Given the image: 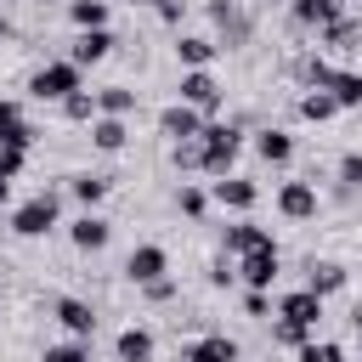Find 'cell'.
<instances>
[{
  "mask_svg": "<svg viewBox=\"0 0 362 362\" xmlns=\"http://www.w3.org/2000/svg\"><path fill=\"white\" fill-rule=\"evenodd\" d=\"M317 317H322V294H311V288L283 294V305H277V339L300 351V345H305V334L317 328Z\"/></svg>",
  "mask_w": 362,
  "mask_h": 362,
  "instance_id": "obj_1",
  "label": "cell"
},
{
  "mask_svg": "<svg viewBox=\"0 0 362 362\" xmlns=\"http://www.w3.org/2000/svg\"><path fill=\"white\" fill-rule=\"evenodd\" d=\"M238 130L232 124H204L198 130V170H215V175H226L232 170V158H238Z\"/></svg>",
  "mask_w": 362,
  "mask_h": 362,
  "instance_id": "obj_2",
  "label": "cell"
},
{
  "mask_svg": "<svg viewBox=\"0 0 362 362\" xmlns=\"http://www.w3.org/2000/svg\"><path fill=\"white\" fill-rule=\"evenodd\" d=\"M28 90H34L40 102H68V96L79 90V62H45V68L28 79Z\"/></svg>",
  "mask_w": 362,
  "mask_h": 362,
  "instance_id": "obj_3",
  "label": "cell"
},
{
  "mask_svg": "<svg viewBox=\"0 0 362 362\" xmlns=\"http://www.w3.org/2000/svg\"><path fill=\"white\" fill-rule=\"evenodd\" d=\"M181 102L198 107V113H215V107H221V85H215V74H209V68H187V74H181Z\"/></svg>",
  "mask_w": 362,
  "mask_h": 362,
  "instance_id": "obj_4",
  "label": "cell"
},
{
  "mask_svg": "<svg viewBox=\"0 0 362 362\" xmlns=\"http://www.w3.org/2000/svg\"><path fill=\"white\" fill-rule=\"evenodd\" d=\"M57 226V198L45 192V198H28L17 215H11V232H23V238H45Z\"/></svg>",
  "mask_w": 362,
  "mask_h": 362,
  "instance_id": "obj_5",
  "label": "cell"
},
{
  "mask_svg": "<svg viewBox=\"0 0 362 362\" xmlns=\"http://www.w3.org/2000/svg\"><path fill=\"white\" fill-rule=\"evenodd\" d=\"M238 277H243L249 288H272V283H277V243L238 255Z\"/></svg>",
  "mask_w": 362,
  "mask_h": 362,
  "instance_id": "obj_6",
  "label": "cell"
},
{
  "mask_svg": "<svg viewBox=\"0 0 362 362\" xmlns=\"http://www.w3.org/2000/svg\"><path fill=\"white\" fill-rule=\"evenodd\" d=\"M124 272H130V283H158L164 272H170V255L158 249V243H141V249H130V260H124Z\"/></svg>",
  "mask_w": 362,
  "mask_h": 362,
  "instance_id": "obj_7",
  "label": "cell"
},
{
  "mask_svg": "<svg viewBox=\"0 0 362 362\" xmlns=\"http://www.w3.org/2000/svg\"><path fill=\"white\" fill-rule=\"evenodd\" d=\"M158 130H164L170 141H192V136L204 130V113H198V107H187V102H175V107H164V113H158Z\"/></svg>",
  "mask_w": 362,
  "mask_h": 362,
  "instance_id": "obj_8",
  "label": "cell"
},
{
  "mask_svg": "<svg viewBox=\"0 0 362 362\" xmlns=\"http://www.w3.org/2000/svg\"><path fill=\"white\" fill-rule=\"evenodd\" d=\"M68 238H74V249H85V255H96V249H107V238H113V226H107L102 215H79V221L68 226Z\"/></svg>",
  "mask_w": 362,
  "mask_h": 362,
  "instance_id": "obj_9",
  "label": "cell"
},
{
  "mask_svg": "<svg viewBox=\"0 0 362 362\" xmlns=\"http://www.w3.org/2000/svg\"><path fill=\"white\" fill-rule=\"evenodd\" d=\"M277 209H283L288 221H311V215H317V192H311L305 181H288V187L277 192Z\"/></svg>",
  "mask_w": 362,
  "mask_h": 362,
  "instance_id": "obj_10",
  "label": "cell"
},
{
  "mask_svg": "<svg viewBox=\"0 0 362 362\" xmlns=\"http://www.w3.org/2000/svg\"><path fill=\"white\" fill-rule=\"evenodd\" d=\"M255 198H260V187H255V181H243V175L215 181V204H226V209H255Z\"/></svg>",
  "mask_w": 362,
  "mask_h": 362,
  "instance_id": "obj_11",
  "label": "cell"
},
{
  "mask_svg": "<svg viewBox=\"0 0 362 362\" xmlns=\"http://www.w3.org/2000/svg\"><path fill=\"white\" fill-rule=\"evenodd\" d=\"M209 17L221 23V34H226V45H243L249 40V17L232 6V0H209Z\"/></svg>",
  "mask_w": 362,
  "mask_h": 362,
  "instance_id": "obj_12",
  "label": "cell"
},
{
  "mask_svg": "<svg viewBox=\"0 0 362 362\" xmlns=\"http://www.w3.org/2000/svg\"><path fill=\"white\" fill-rule=\"evenodd\" d=\"M28 141H34V130H28L23 107L17 102H0V147H28Z\"/></svg>",
  "mask_w": 362,
  "mask_h": 362,
  "instance_id": "obj_13",
  "label": "cell"
},
{
  "mask_svg": "<svg viewBox=\"0 0 362 362\" xmlns=\"http://www.w3.org/2000/svg\"><path fill=\"white\" fill-rule=\"evenodd\" d=\"M57 322H62L74 339H85V334L96 328V311H90L85 300H57Z\"/></svg>",
  "mask_w": 362,
  "mask_h": 362,
  "instance_id": "obj_14",
  "label": "cell"
},
{
  "mask_svg": "<svg viewBox=\"0 0 362 362\" xmlns=\"http://www.w3.org/2000/svg\"><path fill=\"white\" fill-rule=\"evenodd\" d=\"M221 45L215 40H204V34H181L175 40V57H181V68H209V57H215Z\"/></svg>",
  "mask_w": 362,
  "mask_h": 362,
  "instance_id": "obj_15",
  "label": "cell"
},
{
  "mask_svg": "<svg viewBox=\"0 0 362 362\" xmlns=\"http://www.w3.org/2000/svg\"><path fill=\"white\" fill-rule=\"evenodd\" d=\"M107 51H113V34H107V28H85V34H79V45H74V62L85 68V62H102Z\"/></svg>",
  "mask_w": 362,
  "mask_h": 362,
  "instance_id": "obj_16",
  "label": "cell"
},
{
  "mask_svg": "<svg viewBox=\"0 0 362 362\" xmlns=\"http://www.w3.org/2000/svg\"><path fill=\"white\" fill-rule=\"evenodd\" d=\"M272 238L255 226V221H238V226H226V255H249V249H266Z\"/></svg>",
  "mask_w": 362,
  "mask_h": 362,
  "instance_id": "obj_17",
  "label": "cell"
},
{
  "mask_svg": "<svg viewBox=\"0 0 362 362\" xmlns=\"http://www.w3.org/2000/svg\"><path fill=\"white\" fill-rule=\"evenodd\" d=\"M345 6L339 0H294V23H305V28H322V23H334Z\"/></svg>",
  "mask_w": 362,
  "mask_h": 362,
  "instance_id": "obj_18",
  "label": "cell"
},
{
  "mask_svg": "<svg viewBox=\"0 0 362 362\" xmlns=\"http://www.w3.org/2000/svg\"><path fill=\"white\" fill-rule=\"evenodd\" d=\"M187 362H238V345H232L226 334H209V339H198V345L187 351Z\"/></svg>",
  "mask_w": 362,
  "mask_h": 362,
  "instance_id": "obj_19",
  "label": "cell"
},
{
  "mask_svg": "<svg viewBox=\"0 0 362 362\" xmlns=\"http://www.w3.org/2000/svg\"><path fill=\"white\" fill-rule=\"evenodd\" d=\"M124 136H130V130H124V119H107V113H102V119H90V141H96L102 153H119V147H124Z\"/></svg>",
  "mask_w": 362,
  "mask_h": 362,
  "instance_id": "obj_20",
  "label": "cell"
},
{
  "mask_svg": "<svg viewBox=\"0 0 362 362\" xmlns=\"http://www.w3.org/2000/svg\"><path fill=\"white\" fill-rule=\"evenodd\" d=\"M255 153H260L266 164H288V158H294V141H288L283 130H260V136H255Z\"/></svg>",
  "mask_w": 362,
  "mask_h": 362,
  "instance_id": "obj_21",
  "label": "cell"
},
{
  "mask_svg": "<svg viewBox=\"0 0 362 362\" xmlns=\"http://www.w3.org/2000/svg\"><path fill=\"white\" fill-rule=\"evenodd\" d=\"M305 288H311V294H339V288H345V266L317 260V266H311V277H305Z\"/></svg>",
  "mask_w": 362,
  "mask_h": 362,
  "instance_id": "obj_22",
  "label": "cell"
},
{
  "mask_svg": "<svg viewBox=\"0 0 362 362\" xmlns=\"http://www.w3.org/2000/svg\"><path fill=\"white\" fill-rule=\"evenodd\" d=\"M119 362H153V334L147 328H124L119 334Z\"/></svg>",
  "mask_w": 362,
  "mask_h": 362,
  "instance_id": "obj_23",
  "label": "cell"
},
{
  "mask_svg": "<svg viewBox=\"0 0 362 362\" xmlns=\"http://www.w3.org/2000/svg\"><path fill=\"white\" fill-rule=\"evenodd\" d=\"M322 40H328V45H334V51H351V45H356V40H362V23H351V17H345V11H339V17H334V23H322Z\"/></svg>",
  "mask_w": 362,
  "mask_h": 362,
  "instance_id": "obj_24",
  "label": "cell"
},
{
  "mask_svg": "<svg viewBox=\"0 0 362 362\" xmlns=\"http://www.w3.org/2000/svg\"><path fill=\"white\" fill-rule=\"evenodd\" d=\"M136 107V96L124 90V85H107V90H96V113H107V119H124Z\"/></svg>",
  "mask_w": 362,
  "mask_h": 362,
  "instance_id": "obj_25",
  "label": "cell"
},
{
  "mask_svg": "<svg viewBox=\"0 0 362 362\" xmlns=\"http://www.w3.org/2000/svg\"><path fill=\"white\" fill-rule=\"evenodd\" d=\"M68 17H74L79 28H107V0H74Z\"/></svg>",
  "mask_w": 362,
  "mask_h": 362,
  "instance_id": "obj_26",
  "label": "cell"
},
{
  "mask_svg": "<svg viewBox=\"0 0 362 362\" xmlns=\"http://www.w3.org/2000/svg\"><path fill=\"white\" fill-rule=\"evenodd\" d=\"M300 113H305V119H317V124H322V119H334V113H339V102H334V96H328V90H311V96H300Z\"/></svg>",
  "mask_w": 362,
  "mask_h": 362,
  "instance_id": "obj_27",
  "label": "cell"
},
{
  "mask_svg": "<svg viewBox=\"0 0 362 362\" xmlns=\"http://www.w3.org/2000/svg\"><path fill=\"white\" fill-rule=\"evenodd\" d=\"M62 113H68L74 124H85V119H96V96H85V90H74V96L62 102Z\"/></svg>",
  "mask_w": 362,
  "mask_h": 362,
  "instance_id": "obj_28",
  "label": "cell"
},
{
  "mask_svg": "<svg viewBox=\"0 0 362 362\" xmlns=\"http://www.w3.org/2000/svg\"><path fill=\"white\" fill-rule=\"evenodd\" d=\"M102 192H107L102 175H74V198H79V204H102Z\"/></svg>",
  "mask_w": 362,
  "mask_h": 362,
  "instance_id": "obj_29",
  "label": "cell"
},
{
  "mask_svg": "<svg viewBox=\"0 0 362 362\" xmlns=\"http://www.w3.org/2000/svg\"><path fill=\"white\" fill-rule=\"evenodd\" d=\"M300 362H345V351H339V345H328V339H322V345H317V339H305V345H300Z\"/></svg>",
  "mask_w": 362,
  "mask_h": 362,
  "instance_id": "obj_30",
  "label": "cell"
},
{
  "mask_svg": "<svg viewBox=\"0 0 362 362\" xmlns=\"http://www.w3.org/2000/svg\"><path fill=\"white\" fill-rule=\"evenodd\" d=\"M339 181L345 187H362V153H345L339 158Z\"/></svg>",
  "mask_w": 362,
  "mask_h": 362,
  "instance_id": "obj_31",
  "label": "cell"
},
{
  "mask_svg": "<svg viewBox=\"0 0 362 362\" xmlns=\"http://www.w3.org/2000/svg\"><path fill=\"white\" fill-rule=\"evenodd\" d=\"M40 362H90V356H85V345H51Z\"/></svg>",
  "mask_w": 362,
  "mask_h": 362,
  "instance_id": "obj_32",
  "label": "cell"
},
{
  "mask_svg": "<svg viewBox=\"0 0 362 362\" xmlns=\"http://www.w3.org/2000/svg\"><path fill=\"white\" fill-rule=\"evenodd\" d=\"M175 164L181 170H198V136L192 141H175Z\"/></svg>",
  "mask_w": 362,
  "mask_h": 362,
  "instance_id": "obj_33",
  "label": "cell"
},
{
  "mask_svg": "<svg viewBox=\"0 0 362 362\" xmlns=\"http://www.w3.org/2000/svg\"><path fill=\"white\" fill-rule=\"evenodd\" d=\"M232 277H238V266H232V260H215V266H209V283H215V288H226Z\"/></svg>",
  "mask_w": 362,
  "mask_h": 362,
  "instance_id": "obj_34",
  "label": "cell"
},
{
  "mask_svg": "<svg viewBox=\"0 0 362 362\" xmlns=\"http://www.w3.org/2000/svg\"><path fill=\"white\" fill-rule=\"evenodd\" d=\"M23 153H28V147H0V170L17 175V170H23Z\"/></svg>",
  "mask_w": 362,
  "mask_h": 362,
  "instance_id": "obj_35",
  "label": "cell"
},
{
  "mask_svg": "<svg viewBox=\"0 0 362 362\" xmlns=\"http://www.w3.org/2000/svg\"><path fill=\"white\" fill-rule=\"evenodd\" d=\"M181 209H187V215H204V192H198V187H181Z\"/></svg>",
  "mask_w": 362,
  "mask_h": 362,
  "instance_id": "obj_36",
  "label": "cell"
},
{
  "mask_svg": "<svg viewBox=\"0 0 362 362\" xmlns=\"http://www.w3.org/2000/svg\"><path fill=\"white\" fill-rule=\"evenodd\" d=\"M243 311H249V317H266V288H249V300H243Z\"/></svg>",
  "mask_w": 362,
  "mask_h": 362,
  "instance_id": "obj_37",
  "label": "cell"
},
{
  "mask_svg": "<svg viewBox=\"0 0 362 362\" xmlns=\"http://www.w3.org/2000/svg\"><path fill=\"white\" fill-rule=\"evenodd\" d=\"M158 17H164V23H175V17H181V0H158Z\"/></svg>",
  "mask_w": 362,
  "mask_h": 362,
  "instance_id": "obj_38",
  "label": "cell"
},
{
  "mask_svg": "<svg viewBox=\"0 0 362 362\" xmlns=\"http://www.w3.org/2000/svg\"><path fill=\"white\" fill-rule=\"evenodd\" d=\"M6 192H11V175H6V170H0V204H6Z\"/></svg>",
  "mask_w": 362,
  "mask_h": 362,
  "instance_id": "obj_39",
  "label": "cell"
},
{
  "mask_svg": "<svg viewBox=\"0 0 362 362\" xmlns=\"http://www.w3.org/2000/svg\"><path fill=\"white\" fill-rule=\"evenodd\" d=\"M356 339H362V311H356Z\"/></svg>",
  "mask_w": 362,
  "mask_h": 362,
  "instance_id": "obj_40",
  "label": "cell"
},
{
  "mask_svg": "<svg viewBox=\"0 0 362 362\" xmlns=\"http://www.w3.org/2000/svg\"><path fill=\"white\" fill-rule=\"evenodd\" d=\"M0 40H6V17H0Z\"/></svg>",
  "mask_w": 362,
  "mask_h": 362,
  "instance_id": "obj_41",
  "label": "cell"
},
{
  "mask_svg": "<svg viewBox=\"0 0 362 362\" xmlns=\"http://www.w3.org/2000/svg\"><path fill=\"white\" fill-rule=\"evenodd\" d=\"M130 6H141V0H130Z\"/></svg>",
  "mask_w": 362,
  "mask_h": 362,
  "instance_id": "obj_42",
  "label": "cell"
}]
</instances>
